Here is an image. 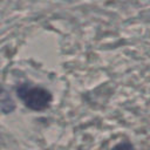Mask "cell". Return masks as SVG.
I'll return each instance as SVG.
<instances>
[{"label":"cell","instance_id":"1","mask_svg":"<svg viewBox=\"0 0 150 150\" xmlns=\"http://www.w3.org/2000/svg\"><path fill=\"white\" fill-rule=\"evenodd\" d=\"M16 94L25 105L32 110H43L52 102V94L47 89L28 83L20 84L16 89Z\"/></svg>","mask_w":150,"mask_h":150},{"label":"cell","instance_id":"2","mask_svg":"<svg viewBox=\"0 0 150 150\" xmlns=\"http://www.w3.org/2000/svg\"><path fill=\"white\" fill-rule=\"evenodd\" d=\"M114 150H131V148L128 144H120L118 146H116Z\"/></svg>","mask_w":150,"mask_h":150},{"label":"cell","instance_id":"3","mask_svg":"<svg viewBox=\"0 0 150 150\" xmlns=\"http://www.w3.org/2000/svg\"><path fill=\"white\" fill-rule=\"evenodd\" d=\"M0 93H1V88H0Z\"/></svg>","mask_w":150,"mask_h":150}]
</instances>
